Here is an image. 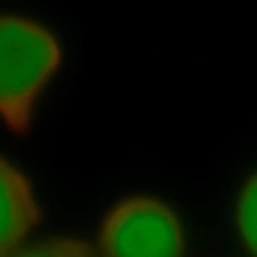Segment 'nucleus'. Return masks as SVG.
Wrapping results in <instances>:
<instances>
[{
    "mask_svg": "<svg viewBox=\"0 0 257 257\" xmlns=\"http://www.w3.org/2000/svg\"><path fill=\"white\" fill-rule=\"evenodd\" d=\"M5 257H101L88 242L75 237H53L31 246H20Z\"/></svg>",
    "mask_w": 257,
    "mask_h": 257,
    "instance_id": "nucleus-4",
    "label": "nucleus"
},
{
    "mask_svg": "<svg viewBox=\"0 0 257 257\" xmlns=\"http://www.w3.org/2000/svg\"><path fill=\"white\" fill-rule=\"evenodd\" d=\"M183 226L176 213L156 198H127L101 222V257H183Z\"/></svg>",
    "mask_w": 257,
    "mask_h": 257,
    "instance_id": "nucleus-2",
    "label": "nucleus"
},
{
    "mask_svg": "<svg viewBox=\"0 0 257 257\" xmlns=\"http://www.w3.org/2000/svg\"><path fill=\"white\" fill-rule=\"evenodd\" d=\"M62 62L55 36L20 16H0V119L25 134L46 81Z\"/></svg>",
    "mask_w": 257,
    "mask_h": 257,
    "instance_id": "nucleus-1",
    "label": "nucleus"
},
{
    "mask_svg": "<svg viewBox=\"0 0 257 257\" xmlns=\"http://www.w3.org/2000/svg\"><path fill=\"white\" fill-rule=\"evenodd\" d=\"M40 222V207L29 178L0 156V257L20 248Z\"/></svg>",
    "mask_w": 257,
    "mask_h": 257,
    "instance_id": "nucleus-3",
    "label": "nucleus"
},
{
    "mask_svg": "<svg viewBox=\"0 0 257 257\" xmlns=\"http://www.w3.org/2000/svg\"><path fill=\"white\" fill-rule=\"evenodd\" d=\"M237 226L242 239L250 250H255V231H257V194H255V178L248 180L237 202Z\"/></svg>",
    "mask_w": 257,
    "mask_h": 257,
    "instance_id": "nucleus-5",
    "label": "nucleus"
}]
</instances>
